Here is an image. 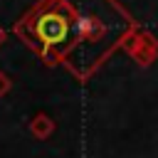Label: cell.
Returning a JSON list of instances; mask_svg holds the SVG:
<instances>
[{
  "instance_id": "1",
  "label": "cell",
  "mask_w": 158,
  "mask_h": 158,
  "mask_svg": "<svg viewBox=\"0 0 158 158\" xmlns=\"http://www.w3.org/2000/svg\"><path fill=\"white\" fill-rule=\"evenodd\" d=\"M52 131H54V121H52L47 114H37V116L30 121V133H32L35 138H47Z\"/></svg>"
},
{
  "instance_id": "2",
  "label": "cell",
  "mask_w": 158,
  "mask_h": 158,
  "mask_svg": "<svg viewBox=\"0 0 158 158\" xmlns=\"http://www.w3.org/2000/svg\"><path fill=\"white\" fill-rule=\"evenodd\" d=\"M10 89H12V81H10V77H7L5 72H0V96H5Z\"/></svg>"
},
{
  "instance_id": "3",
  "label": "cell",
  "mask_w": 158,
  "mask_h": 158,
  "mask_svg": "<svg viewBox=\"0 0 158 158\" xmlns=\"http://www.w3.org/2000/svg\"><path fill=\"white\" fill-rule=\"evenodd\" d=\"M2 42H5V30L0 27V44H2Z\"/></svg>"
}]
</instances>
